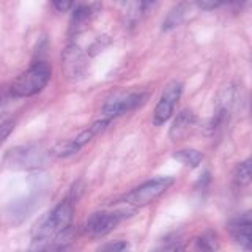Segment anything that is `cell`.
Instances as JSON below:
<instances>
[{
    "instance_id": "5b68a950",
    "label": "cell",
    "mask_w": 252,
    "mask_h": 252,
    "mask_svg": "<svg viewBox=\"0 0 252 252\" xmlns=\"http://www.w3.org/2000/svg\"><path fill=\"white\" fill-rule=\"evenodd\" d=\"M128 216L125 210H117V211H96L85 220L84 224V232L89 235L90 238H102V236L109 235L118 227V224Z\"/></svg>"
},
{
    "instance_id": "8992f818",
    "label": "cell",
    "mask_w": 252,
    "mask_h": 252,
    "mask_svg": "<svg viewBox=\"0 0 252 252\" xmlns=\"http://www.w3.org/2000/svg\"><path fill=\"white\" fill-rule=\"evenodd\" d=\"M147 94L140 93V92H132V93H115L114 96H110L101 110V117L107 118V120L112 122L114 118L125 115L131 112V110H136L145 102Z\"/></svg>"
},
{
    "instance_id": "30bf717a",
    "label": "cell",
    "mask_w": 252,
    "mask_h": 252,
    "mask_svg": "<svg viewBox=\"0 0 252 252\" xmlns=\"http://www.w3.org/2000/svg\"><path fill=\"white\" fill-rule=\"evenodd\" d=\"M27 252H73V241H71L69 232H66L54 238L33 240Z\"/></svg>"
},
{
    "instance_id": "7a4b0ae2",
    "label": "cell",
    "mask_w": 252,
    "mask_h": 252,
    "mask_svg": "<svg viewBox=\"0 0 252 252\" xmlns=\"http://www.w3.org/2000/svg\"><path fill=\"white\" fill-rule=\"evenodd\" d=\"M51 76V66L46 62H36L27 71H24L14 79L10 87V92L14 98L35 96L39 92H43L44 87L49 84Z\"/></svg>"
},
{
    "instance_id": "4fadbf2b",
    "label": "cell",
    "mask_w": 252,
    "mask_h": 252,
    "mask_svg": "<svg viewBox=\"0 0 252 252\" xmlns=\"http://www.w3.org/2000/svg\"><path fill=\"white\" fill-rule=\"evenodd\" d=\"M219 240L215 232H205L195 240V252H218Z\"/></svg>"
},
{
    "instance_id": "9a60e30c",
    "label": "cell",
    "mask_w": 252,
    "mask_h": 252,
    "mask_svg": "<svg viewBox=\"0 0 252 252\" xmlns=\"http://www.w3.org/2000/svg\"><path fill=\"white\" fill-rule=\"evenodd\" d=\"M173 158H175L177 161L183 162L188 167H197L202 159H203V155L199 150H194V148H185V150H178V152L173 153Z\"/></svg>"
},
{
    "instance_id": "e0dca14e",
    "label": "cell",
    "mask_w": 252,
    "mask_h": 252,
    "mask_svg": "<svg viewBox=\"0 0 252 252\" xmlns=\"http://www.w3.org/2000/svg\"><path fill=\"white\" fill-rule=\"evenodd\" d=\"M98 252H129V244L126 241H112L102 246Z\"/></svg>"
},
{
    "instance_id": "ba28073f",
    "label": "cell",
    "mask_w": 252,
    "mask_h": 252,
    "mask_svg": "<svg viewBox=\"0 0 252 252\" xmlns=\"http://www.w3.org/2000/svg\"><path fill=\"white\" fill-rule=\"evenodd\" d=\"M62 66L69 81H81L87 74V57L76 44H69L62 55Z\"/></svg>"
},
{
    "instance_id": "ffe728a7",
    "label": "cell",
    "mask_w": 252,
    "mask_h": 252,
    "mask_svg": "<svg viewBox=\"0 0 252 252\" xmlns=\"http://www.w3.org/2000/svg\"><path fill=\"white\" fill-rule=\"evenodd\" d=\"M156 2H158V0H140V2H139L140 10H142V11H147V10H150V8H152Z\"/></svg>"
},
{
    "instance_id": "9c48e42d",
    "label": "cell",
    "mask_w": 252,
    "mask_h": 252,
    "mask_svg": "<svg viewBox=\"0 0 252 252\" xmlns=\"http://www.w3.org/2000/svg\"><path fill=\"white\" fill-rule=\"evenodd\" d=\"M251 228H252V222H251L249 213H243V215L230 219V222L227 224V230L230 233V236L246 251L251 249V244H252Z\"/></svg>"
},
{
    "instance_id": "ac0fdd59",
    "label": "cell",
    "mask_w": 252,
    "mask_h": 252,
    "mask_svg": "<svg viewBox=\"0 0 252 252\" xmlns=\"http://www.w3.org/2000/svg\"><path fill=\"white\" fill-rule=\"evenodd\" d=\"M16 126V122L14 120H5L0 123V147L3 145V142L10 137V134L13 132Z\"/></svg>"
},
{
    "instance_id": "5bb4252c",
    "label": "cell",
    "mask_w": 252,
    "mask_h": 252,
    "mask_svg": "<svg viewBox=\"0 0 252 252\" xmlns=\"http://www.w3.org/2000/svg\"><path fill=\"white\" fill-rule=\"evenodd\" d=\"M186 11H188L186 3H180L177 6H173L172 10L169 11L167 18H165L164 22H162V30L167 32V30H172V29L178 27L180 24L183 22L185 16H186Z\"/></svg>"
},
{
    "instance_id": "2e32d148",
    "label": "cell",
    "mask_w": 252,
    "mask_h": 252,
    "mask_svg": "<svg viewBox=\"0 0 252 252\" xmlns=\"http://www.w3.org/2000/svg\"><path fill=\"white\" fill-rule=\"evenodd\" d=\"M233 180L236 186H248L251 183V159H246L236 165Z\"/></svg>"
},
{
    "instance_id": "277c9868",
    "label": "cell",
    "mask_w": 252,
    "mask_h": 252,
    "mask_svg": "<svg viewBox=\"0 0 252 252\" xmlns=\"http://www.w3.org/2000/svg\"><path fill=\"white\" fill-rule=\"evenodd\" d=\"M173 183H175L173 177H158L148 180L126 194L123 197V202L131 207H145V205L155 202L158 197H161Z\"/></svg>"
},
{
    "instance_id": "3957f363",
    "label": "cell",
    "mask_w": 252,
    "mask_h": 252,
    "mask_svg": "<svg viewBox=\"0 0 252 252\" xmlns=\"http://www.w3.org/2000/svg\"><path fill=\"white\" fill-rule=\"evenodd\" d=\"M47 159H49V153L46 148L38 144H27L8 150L3 158V164L5 167L13 170H33L46 165Z\"/></svg>"
},
{
    "instance_id": "6da1fadb",
    "label": "cell",
    "mask_w": 252,
    "mask_h": 252,
    "mask_svg": "<svg viewBox=\"0 0 252 252\" xmlns=\"http://www.w3.org/2000/svg\"><path fill=\"white\" fill-rule=\"evenodd\" d=\"M73 216H74V203L71 202V199L62 200L35 224L33 232H32L33 240L54 238V236H60L69 232Z\"/></svg>"
},
{
    "instance_id": "8fae6325",
    "label": "cell",
    "mask_w": 252,
    "mask_h": 252,
    "mask_svg": "<svg viewBox=\"0 0 252 252\" xmlns=\"http://www.w3.org/2000/svg\"><path fill=\"white\" fill-rule=\"evenodd\" d=\"M197 123V117L194 115L192 110H181V112L177 115V118L173 120L169 136L172 140H185L189 134H191L195 128Z\"/></svg>"
},
{
    "instance_id": "d6986e66",
    "label": "cell",
    "mask_w": 252,
    "mask_h": 252,
    "mask_svg": "<svg viewBox=\"0 0 252 252\" xmlns=\"http://www.w3.org/2000/svg\"><path fill=\"white\" fill-rule=\"evenodd\" d=\"M51 2H52L55 10L60 11V13H65V11L69 10L71 6H73L74 0H51Z\"/></svg>"
},
{
    "instance_id": "52a82bcc",
    "label": "cell",
    "mask_w": 252,
    "mask_h": 252,
    "mask_svg": "<svg viewBox=\"0 0 252 252\" xmlns=\"http://www.w3.org/2000/svg\"><path fill=\"white\" fill-rule=\"evenodd\" d=\"M181 93H183V85L178 81H172L164 87L161 96L158 99V104L155 107V112H153V123L156 126L164 125L172 117L173 109H175Z\"/></svg>"
},
{
    "instance_id": "7c38bea8",
    "label": "cell",
    "mask_w": 252,
    "mask_h": 252,
    "mask_svg": "<svg viewBox=\"0 0 252 252\" xmlns=\"http://www.w3.org/2000/svg\"><path fill=\"white\" fill-rule=\"evenodd\" d=\"M99 3H92V5H81L76 8V11L71 19V33H81V32L89 26L92 19L98 14L99 11Z\"/></svg>"
}]
</instances>
